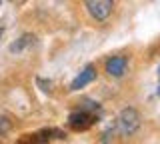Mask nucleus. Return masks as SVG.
<instances>
[{"label": "nucleus", "mask_w": 160, "mask_h": 144, "mask_svg": "<svg viewBox=\"0 0 160 144\" xmlns=\"http://www.w3.org/2000/svg\"><path fill=\"white\" fill-rule=\"evenodd\" d=\"M140 128V112L134 106L122 108L116 118V130L120 136H132Z\"/></svg>", "instance_id": "1"}, {"label": "nucleus", "mask_w": 160, "mask_h": 144, "mask_svg": "<svg viewBox=\"0 0 160 144\" xmlns=\"http://www.w3.org/2000/svg\"><path fill=\"white\" fill-rule=\"evenodd\" d=\"M84 6H86L88 14L94 18V20L104 22L110 14H112L114 2L112 0H88V2H84Z\"/></svg>", "instance_id": "2"}, {"label": "nucleus", "mask_w": 160, "mask_h": 144, "mask_svg": "<svg viewBox=\"0 0 160 144\" xmlns=\"http://www.w3.org/2000/svg\"><path fill=\"white\" fill-rule=\"evenodd\" d=\"M96 122L94 120V114L92 112H86V110H78V112H72L68 116V126L72 128V130H88L92 124Z\"/></svg>", "instance_id": "3"}, {"label": "nucleus", "mask_w": 160, "mask_h": 144, "mask_svg": "<svg viewBox=\"0 0 160 144\" xmlns=\"http://www.w3.org/2000/svg\"><path fill=\"white\" fill-rule=\"evenodd\" d=\"M128 68V58L126 56H110L106 60V72L114 78H122Z\"/></svg>", "instance_id": "4"}, {"label": "nucleus", "mask_w": 160, "mask_h": 144, "mask_svg": "<svg viewBox=\"0 0 160 144\" xmlns=\"http://www.w3.org/2000/svg\"><path fill=\"white\" fill-rule=\"evenodd\" d=\"M94 78H96V68H94L92 64H88V66L84 68V70H82V72H80L78 76L72 80V84H70V90H72V92L80 90V88H84L86 84L94 82Z\"/></svg>", "instance_id": "5"}, {"label": "nucleus", "mask_w": 160, "mask_h": 144, "mask_svg": "<svg viewBox=\"0 0 160 144\" xmlns=\"http://www.w3.org/2000/svg\"><path fill=\"white\" fill-rule=\"evenodd\" d=\"M34 44H36V36H34V34H30V32H26V34H22L16 42L10 44L8 50L12 52V54H18V52H24L30 46H34Z\"/></svg>", "instance_id": "6"}, {"label": "nucleus", "mask_w": 160, "mask_h": 144, "mask_svg": "<svg viewBox=\"0 0 160 144\" xmlns=\"http://www.w3.org/2000/svg\"><path fill=\"white\" fill-rule=\"evenodd\" d=\"M16 144H44L42 134H22V136L16 140Z\"/></svg>", "instance_id": "7"}, {"label": "nucleus", "mask_w": 160, "mask_h": 144, "mask_svg": "<svg viewBox=\"0 0 160 144\" xmlns=\"http://www.w3.org/2000/svg\"><path fill=\"white\" fill-rule=\"evenodd\" d=\"M12 128V122H10L8 116H0V136H4L6 132H10Z\"/></svg>", "instance_id": "8"}, {"label": "nucleus", "mask_w": 160, "mask_h": 144, "mask_svg": "<svg viewBox=\"0 0 160 144\" xmlns=\"http://www.w3.org/2000/svg\"><path fill=\"white\" fill-rule=\"evenodd\" d=\"M38 84H40V86H42V90H46V92H50V90H52V82H46V80H42V78H38Z\"/></svg>", "instance_id": "9"}, {"label": "nucleus", "mask_w": 160, "mask_h": 144, "mask_svg": "<svg viewBox=\"0 0 160 144\" xmlns=\"http://www.w3.org/2000/svg\"><path fill=\"white\" fill-rule=\"evenodd\" d=\"M2 32H4V28H2V26H0V36H2Z\"/></svg>", "instance_id": "10"}, {"label": "nucleus", "mask_w": 160, "mask_h": 144, "mask_svg": "<svg viewBox=\"0 0 160 144\" xmlns=\"http://www.w3.org/2000/svg\"><path fill=\"white\" fill-rule=\"evenodd\" d=\"M158 94H160V88H158Z\"/></svg>", "instance_id": "11"}]
</instances>
